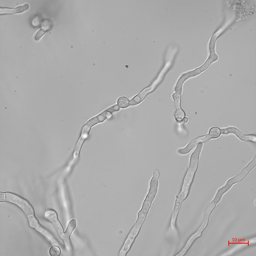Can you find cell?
I'll return each instance as SVG.
<instances>
[{
	"label": "cell",
	"instance_id": "cell-1",
	"mask_svg": "<svg viewBox=\"0 0 256 256\" xmlns=\"http://www.w3.org/2000/svg\"><path fill=\"white\" fill-rule=\"evenodd\" d=\"M200 156L196 152H193L190 158L189 166L184 176L181 189L176 196L175 200L176 202L182 204L188 196L197 170Z\"/></svg>",
	"mask_w": 256,
	"mask_h": 256
},
{
	"label": "cell",
	"instance_id": "cell-2",
	"mask_svg": "<svg viewBox=\"0 0 256 256\" xmlns=\"http://www.w3.org/2000/svg\"><path fill=\"white\" fill-rule=\"evenodd\" d=\"M5 193L6 201L17 206L24 211L27 216L34 215V209L28 200L14 193L9 192Z\"/></svg>",
	"mask_w": 256,
	"mask_h": 256
},
{
	"label": "cell",
	"instance_id": "cell-3",
	"mask_svg": "<svg viewBox=\"0 0 256 256\" xmlns=\"http://www.w3.org/2000/svg\"><path fill=\"white\" fill-rule=\"evenodd\" d=\"M221 133L226 134L232 133L235 134L241 140L245 141H251L255 142L256 136L253 134L246 135L243 134L236 128L234 127H229L220 129Z\"/></svg>",
	"mask_w": 256,
	"mask_h": 256
},
{
	"label": "cell",
	"instance_id": "cell-4",
	"mask_svg": "<svg viewBox=\"0 0 256 256\" xmlns=\"http://www.w3.org/2000/svg\"><path fill=\"white\" fill-rule=\"evenodd\" d=\"M211 139L208 134L198 137L190 141L185 148L179 149L178 152L182 154H188L197 144L207 141Z\"/></svg>",
	"mask_w": 256,
	"mask_h": 256
},
{
	"label": "cell",
	"instance_id": "cell-5",
	"mask_svg": "<svg viewBox=\"0 0 256 256\" xmlns=\"http://www.w3.org/2000/svg\"><path fill=\"white\" fill-rule=\"evenodd\" d=\"M176 109L174 116L176 120L178 122H182L185 116L184 111L182 109L180 106V95L177 93H175L172 95Z\"/></svg>",
	"mask_w": 256,
	"mask_h": 256
},
{
	"label": "cell",
	"instance_id": "cell-6",
	"mask_svg": "<svg viewBox=\"0 0 256 256\" xmlns=\"http://www.w3.org/2000/svg\"><path fill=\"white\" fill-rule=\"evenodd\" d=\"M44 216L46 219L54 225L58 234L60 235L62 234L63 232V228L58 220L56 212L52 210H47L45 212Z\"/></svg>",
	"mask_w": 256,
	"mask_h": 256
},
{
	"label": "cell",
	"instance_id": "cell-7",
	"mask_svg": "<svg viewBox=\"0 0 256 256\" xmlns=\"http://www.w3.org/2000/svg\"><path fill=\"white\" fill-rule=\"evenodd\" d=\"M30 6L28 3L25 4L14 8H10L7 7H0V14H13L23 12L28 9Z\"/></svg>",
	"mask_w": 256,
	"mask_h": 256
},
{
	"label": "cell",
	"instance_id": "cell-8",
	"mask_svg": "<svg viewBox=\"0 0 256 256\" xmlns=\"http://www.w3.org/2000/svg\"><path fill=\"white\" fill-rule=\"evenodd\" d=\"M201 73L199 68H198L193 71L188 73L184 75L178 81L176 90V93L180 94L182 92V84L185 79L188 77L192 76Z\"/></svg>",
	"mask_w": 256,
	"mask_h": 256
},
{
	"label": "cell",
	"instance_id": "cell-9",
	"mask_svg": "<svg viewBox=\"0 0 256 256\" xmlns=\"http://www.w3.org/2000/svg\"><path fill=\"white\" fill-rule=\"evenodd\" d=\"M150 90L149 87L144 90L139 94L134 97L130 101L131 105H133L138 104L141 102L144 99L147 94L150 92Z\"/></svg>",
	"mask_w": 256,
	"mask_h": 256
},
{
	"label": "cell",
	"instance_id": "cell-10",
	"mask_svg": "<svg viewBox=\"0 0 256 256\" xmlns=\"http://www.w3.org/2000/svg\"><path fill=\"white\" fill-rule=\"evenodd\" d=\"M76 219H73L69 223L67 229L62 237L64 239L68 238L70 235L75 228L76 225Z\"/></svg>",
	"mask_w": 256,
	"mask_h": 256
},
{
	"label": "cell",
	"instance_id": "cell-11",
	"mask_svg": "<svg viewBox=\"0 0 256 256\" xmlns=\"http://www.w3.org/2000/svg\"><path fill=\"white\" fill-rule=\"evenodd\" d=\"M221 134L220 129L219 128L213 127L210 129L208 134L212 139L218 138L220 136Z\"/></svg>",
	"mask_w": 256,
	"mask_h": 256
},
{
	"label": "cell",
	"instance_id": "cell-12",
	"mask_svg": "<svg viewBox=\"0 0 256 256\" xmlns=\"http://www.w3.org/2000/svg\"><path fill=\"white\" fill-rule=\"evenodd\" d=\"M130 103L128 99L125 97H121L118 100V105L120 107L122 108L127 107L129 105Z\"/></svg>",
	"mask_w": 256,
	"mask_h": 256
},
{
	"label": "cell",
	"instance_id": "cell-13",
	"mask_svg": "<svg viewBox=\"0 0 256 256\" xmlns=\"http://www.w3.org/2000/svg\"><path fill=\"white\" fill-rule=\"evenodd\" d=\"M30 226L32 228H36L39 225L38 220L34 215L28 216Z\"/></svg>",
	"mask_w": 256,
	"mask_h": 256
},
{
	"label": "cell",
	"instance_id": "cell-14",
	"mask_svg": "<svg viewBox=\"0 0 256 256\" xmlns=\"http://www.w3.org/2000/svg\"><path fill=\"white\" fill-rule=\"evenodd\" d=\"M41 24L42 28L46 30L50 29L52 25V20L48 19H46L43 20L42 21Z\"/></svg>",
	"mask_w": 256,
	"mask_h": 256
},
{
	"label": "cell",
	"instance_id": "cell-15",
	"mask_svg": "<svg viewBox=\"0 0 256 256\" xmlns=\"http://www.w3.org/2000/svg\"><path fill=\"white\" fill-rule=\"evenodd\" d=\"M49 252L52 256H58L60 253V248L56 246H54L51 247L49 249Z\"/></svg>",
	"mask_w": 256,
	"mask_h": 256
},
{
	"label": "cell",
	"instance_id": "cell-16",
	"mask_svg": "<svg viewBox=\"0 0 256 256\" xmlns=\"http://www.w3.org/2000/svg\"><path fill=\"white\" fill-rule=\"evenodd\" d=\"M42 18L38 16H34L32 20V24L34 26H38L40 24L42 23Z\"/></svg>",
	"mask_w": 256,
	"mask_h": 256
},
{
	"label": "cell",
	"instance_id": "cell-17",
	"mask_svg": "<svg viewBox=\"0 0 256 256\" xmlns=\"http://www.w3.org/2000/svg\"><path fill=\"white\" fill-rule=\"evenodd\" d=\"M46 30L41 28L36 33L35 36V40H38L46 32Z\"/></svg>",
	"mask_w": 256,
	"mask_h": 256
},
{
	"label": "cell",
	"instance_id": "cell-18",
	"mask_svg": "<svg viewBox=\"0 0 256 256\" xmlns=\"http://www.w3.org/2000/svg\"><path fill=\"white\" fill-rule=\"evenodd\" d=\"M0 202H3L6 201V197L5 193L0 192Z\"/></svg>",
	"mask_w": 256,
	"mask_h": 256
},
{
	"label": "cell",
	"instance_id": "cell-19",
	"mask_svg": "<svg viewBox=\"0 0 256 256\" xmlns=\"http://www.w3.org/2000/svg\"><path fill=\"white\" fill-rule=\"evenodd\" d=\"M120 108L117 105H116L110 108L107 110L110 112H113L118 110Z\"/></svg>",
	"mask_w": 256,
	"mask_h": 256
},
{
	"label": "cell",
	"instance_id": "cell-20",
	"mask_svg": "<svg viewBox=\"0 0 256 256\" xmlns=\"http://www.w3.org/2000/svg\"><path fill=\"white\" fill-rule=\"evenodd\" d=\"M188 119L186 117H184V118L182 121H183V122H184L185 123V122H188Z\"/></svg>",
	"mask_w": 256,
	"mask_h": 256
}]
</instances>
